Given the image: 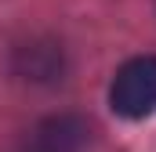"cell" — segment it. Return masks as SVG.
Listing matches in <instances>:
<instances>
[{
    "label": "cell",
    "mask_w": 156,
    "mask_h": 152,
    "mask_svg": "<svg viewBox=\"0 0 156 152\" xmlns=\"http://www.w3.org/2000/svg\"><path fill=\"white\" fill-rule=\"evenodd\" d=\"M109 105L116 116L142 119L156 112V54L131 58L109 87Z\"/></svg>",
    "instance_id": "obj_1"
}]
</instances>
